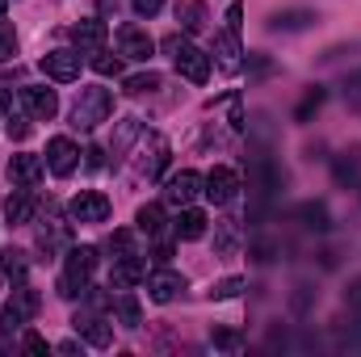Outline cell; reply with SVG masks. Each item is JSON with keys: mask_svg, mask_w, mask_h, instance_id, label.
<instances>
[{"mask_svg": "<svg viewBox=\"0 0 361 357\" xmlns=\"http://www.w3.org/2000/svg\"><path fill=\"white\" fill-rule=\"evenodd\" d=\"M197 193H202V177H197V173H189V169L173 173L169 185H164V202H173V206H189Z\"/></svg>", "mask_w": 361, "mask_h": 357, "instance_id": "30bf717a", "label": "cell"}, {"mask_svg": "<svg viewBox=\"0 0 361 357\" xmlns=\"http://www.w3.org/2000/svg\"><path fill=\"white\" fill-rule=\"evenodd\" d=\"M4 219H8V227H21V223L34 219V193H30V185L17 189V193H8V202H4Z\"/></svg>", "mask_w": 361, "mask_h": 357, "instance_id": "2e32d148", "label": "cell"}, {"mask_svg": "<svg viewBox=\"0 0 361 357\" xmlns=\"http://www.w3.org/2000/svg\"><path fill=\"white\" fill-rule=\"evenodd\" d=\"M13 55H17V34L0 25V63H4V59H13Z\"/></svg>", "mask_w": 361, "mask_h": 357, "instance_id": "e575fe53", "label": "cell"}, {"mask_svg": "<svg viewBox=\"0 0 361 357\" xmlns=\"http://www.w3.org/2000/svg\"><path fill=\"white\" fill-rule=\"evenodd\" d=\"M8 105H13V97H8V89H0V118L8 114Z\"/></svg>", "mask_w": 361, "mask_h": 357, "instance_id": "bcb514c9", "label": "cell"}, {"mask_svg": "<svg viewBox=\"0 0 361 357\" xmlns=\"http://www.w3.org/2000/svg\"><path fill=\"white\" fill-rule=\"evenodd\" d=\"M76 164H80V147H76L68 135H55V139L47 143V169H51L55 177H72Z\"/></svg>", "mask_w": 361, "mask_h": 357, "instance_id": "277c9868", "label": "cell"}, {"mask_svg": "<svg viewBox=\"0 0 361 357\" xmlns=\"http://www.w3.org/2000/svg\"><path fill=\"white\" fill-rule=\"evenodd\" d=\"M160 89V76H156V72H143V76H130V80H126V92H130V97H143V92H156Z\"/></svg>", "mask_w": 361, "mask_h": 357, "instance_id": "484cf974", "label": "cell"}, {"mask_svg": "<svg viewBox=\"0 0 361 357\" xmlns=\"http://www.w3.org/2000/svg\"><path fill=\"white\" fill-rule=\"evenodd\" d=\"M240 25H244V4L235 0V4L227 8V30H231V34H240Z\"/></svg>", "mask_w": 361, "mask_h": 357, "instance_id": "f35d334b", "label": "cell"}, {"mask_svg": "<svg viewBox=\"0 0 361 357\" xmlns=\"http://www.w3.org/2000/svg\"><path fill=\"white\" fill-rule=\"evenodd\" d=\"M0 273L13 277V282H25V273H30V257H25L21 248H4V253H0Z\"/></svg>", "mask_w": 361, "mask_h": 357, "instance_id": "7402d4cb", "label": "cell"}, {"mask_svg": "<svg viewBox=\"0 0 361 357\" xmlns=\"http://www.w3.org/2000/svg\"><path fill=\"white\" fill-rule=\"evenodd\" d=\"M72 324H76V332H80L89 345H97V349H105V345L114 341V328H109L105 320H97V315H76Z\"/></svg>", "mask_w": 361, "mask_h": 357, "instance_id": "e0dca14e", "label": "cell"}, {"mask_svg": "<svg viewBox=\"0 0 361 357\" xmlns=\"http://www.w3.org/2000/svg\"><path fill=\"white\" fill-rule=\"evenodd\" d=\"M8 135H13V139H25V135H30V122H21V118L8 122Z\"/></svg>", "mask_w": 361, "mask_h": 357, "instance_id": "b9f144b4", "label": "cell"}, {"mask_svg": "<svg viewBox=\"0 0 361 357\" xmlns=\"http://www.w3.org/2000/svg\"><path fill=\"white\" fill-rule=\"evenodd\" d=\"M109 253H114V261H118V257H135V236H130V231H114Z\"/></svg>", "mask_w": 361, "mask_h": 357, "instance_id": "f1b7e54d", "label": "cell"}, {"mask_svg": "<svg viewBox=\"0 0 361 357\" xmlns=\"http://www.w3.org/2000/svg\"><path fill=\"white\" fill-rule=\"evenodd\" d=\"M4 4H8V0H0V17H4Z\"/></svg>", "mask_w": 361, "mask_h": 357, "instance_id": "c3c4849f", "label": "cell"}, {"mask_svg": "<svg viewBox=\"0 0 361 357\" xmlns=\"http://www.w3.org/2000/svg\"><path fill=\"white\" fill-rule=\"evenodd\" d=\"M298 219H307V227H315V231H324V227H328V210H324L319 202H307V206L298 210Z\"/></svg>", "mask_w": 361, "mask_h": 357, "instance_id": "83f0119b", "label": "cell"}, {"mask_svg": "<svg viewBox=\"0 0 361 357\" xmlns=\"http://www.w3.org/2000/svg\"><path fill=\"white\" fill-rule=\"evenodd\" d=\"M97 269V248L80 244V248H68V265L59 273V298H85L89 294V277Z\"/></svg>", "mask_w": 361, "mask_h": 357, "instance_id": "6da1fadb", "label": "cell"}, {"mask_svg": "<svg viewBox=\"0 0 361 357\" xmlns=\"http://www.w3.org/2000/svg\"><path fill=\"white\" fill-rule=\"evenodd\" d=\"M42 177V160L38 156H13L8 160V181L13 185H38Z\"/></svg>", "mask_w": 361, "mask_h": 357, "instance_id": "d6986e66", "label": "cell"}, {"mask_svg": "<svg viewBox=\"0 0 361 357\" xmlns=\"http://www.w3.org/2000/svg\"><path fill=\"white\" fill-rule=\"evenodd\" d=\"M72 42H76V51H101L105 47V21L101 17H85V21H76L72 25Z\"/></svg>", "mask_w": 361, "mask_h": 357, "instance_id": "5bb4252c", "label": "cell"}, {"mask_svg": "<svg viewBox=\"0 0 361 357\" xmlns=\"http://www.w3.org/2000/svg\"><path fill=\"white\" fill-rule=\"evenodd\" d=\"M109 114H114V97H109V89H80L76 105H72V126L92 131V126L105 122Z\"/></svg>", "mask_w": 361, "mask_h": 357, "instance_id": "3957f363", "label": "cell"}, {"mask_svg": "<svg viewBox=\"0 0 361 357\" xmlns=\"http://www.w3.org/2000/svg\"><path fill=\"white\" fill-rule=\"evenodd\" d=\"M21 105H25L30 118H42V122H51V118L59 114V97H55V89H42V85L21 89Z\"/></svg>", "mask_w": 361, "mask_h": 357, "instance_id": "9c48e42d", "label": "cell"}, {"mask_svg": "<svg viewBox=\"0 0 361 357\" xmlns=\"http://www.w3.org/2000/svg\"><path fill=\"white\" fill-rule=\"evenodd\" d=\"M85 156H89V169H101V164H105V156H101V147H89Z\"/></svg>", "mask_w": 361, "mask_h": 357, "instance_id": "7bdbcfd3", "label": "cell"}, {"mask_svg": "<svg viewBox=\"0 0 361 357\" xmlns=\"http://www.w3.org/2000/svg\"><path fill=\"white\" fill-rule=\"evenodd\" d=\"M114 315H118V324H122V328H139V324H143L139 298H135V294H126V290L114 298Z\"/></svg>", "mask_w": 361, "mask_h": 357, "instance_id": "ffe728a7", "label": "cell"}, {"mask_svg": "<svg viewBox=\"0 0 361 357\" xmlns=\"http://www.w3.org/2000/svg\"><path fill=\"white\" fill-rule=\"evenodd\" d=\"M214 55H219V68H223L227 76H235V72H240V55H244V51H240V34H231V30L219 34V38H214Z\"/></svg>", "mask_w": 361, "mask_h": 357, "instance_id": "9a60e30c", "label": "cell"}, {"mask_svg": "<svg viewBox=\"0 0 361 357\" xmlns=\"http://www.w3.org/2000/svg\"><path fill=\"white\" fill-rule=\"evenodd\" d=\"M210 341H214L219 349H227V353H235V349H240V337H235L231 328H214V337H210Z\"/></svg>", "mask_w": 361, "mask_h": 357, "instance_id": "836d02e7", "label": "cell"}, {"mask_svg": "<svg viewBox=\"0 0 361 357\" xmlns=\"http://www.w3.org/2000/svg\"><path fill=\"white\" fill-rule=\"evenodd\" d=\"M349 303H353V307H361V282H353V286H349Z\"/></svg>", "mask_w": 361, "mask_h": 357, "instance_id": "f6af8a7d", "label": "cell"}, {"mask_svg": "<svg viewBox=\"0 0 361 357\" xmlns=\"http://www.w3.org/2000/svg\"><path fill=\"white\" fill-rule=\"evenodd\" d=\"M177 21L185 34H197L202 25H206V4L202 0H185V4H177Z\"/></svg>", "mask_w": 361, "mask_h": 357, "instance_id": "44dd1931", "label": "cell"}, {"mask_svg": "<svg viewBox=\"0 0 361 357\" xmlns=\"http://www.w3.org/2000/svg\"><path fill=\"white\" fill-rule=\"evenodd\" d=\"M169 257H173V253H169V244H160V248H156V253H152V261H156V265H164V261H169Z\"/></svg>", "mask_w": 361, "mask_h": 357, "instance_id": "ee69618b", "label": "cell"}, {"mask_svg": "<svg viewBox=\"0 0 361 357\" xmlns=\"http://www.w3.org/2000/svg\"><path fill=\"white\" fill-rule=\"evenodd\" d=\"M231 248H235V227H231V223H223V227H219V253H223V257H231Z\"/></svg>", "mask_w": 361, "mask_h": 357, "instance_id": "d590c367", "label": "cell"}, {"mask_svg": "<svg viewBox=\"0 0 361 357\" xmlns=\"http://www.w3.org/2000/svg\"><path fill=\"white\" fill-rule=\"evenodd\" d=\"M214 206H227V202H235V193H240V177H235V169H227V164H219V169H210V177H206V189H202Z\"/></svg>", "mask_w": 361, "mask_h": 357, "instance_id": "52a82bcc", "label": "cell"}, {"mask_svg": "<svg viewBox=\"0 0 361 357\" xmlns=\"http://www.w3.org/2000/svg\"><path fill=\"white\" fill-rule=\"evenodd\" d=\"M92 68H97L101 76H118V72H122V55H105V51H97Z\"/></svg>", "mask_w": 361, "mask_h": 357, "instance_id": "4dcf8cb0", "label": "cell"}, {"mask_svg": "<svg viewBox=\"0 0 361 357\" xmlns=\"http://www.w3.org/2000/svg\"><path fill=\"white\" fill-rule=\"evenodd\" d=\"M240 290H244V282H240V277H223V282L210 290V298H235Z\"/></svg>", "mask_w": 361, "mask_h": 357, "instance_id": "d6a6232c", "label": "cell"}, {"mask_svg": "<svg viewBox=\"0 0 361 357\" xmlns=\"http://www.w3.org/2000/svg\"><path fill=\"white\" fill-rule=\"evenodd\" d=\"M180 290H185V277H180L177 269H156V273L147 277V294H152V303H173Z\"/></svg>", "mask_w": 361, "mask_h": 357, "instance_id": "7c38bea8", "label": "cell"}, {"mask_svg": "<svg viewBox=\"0 0 361 357\" xmlns=\"http://www.w3.org/2000/svg\"><path fill=\"white\" fill-rule=\"evenodd\" d=\"M357 164H361L357 152H353V160H341V164H336V181H353L357 177Z\"/></svg>", "mask_w": 361, "mask_h": 357, "instance_id": "8d00e7d4", "label": "cell"}, {"mask_svg": "<svg viewBox=\"0 0 361 357\" xmlns=\"http://www.w3.org/2000/svg\"><path fill=\"white\" fill-rule=\"evenodd\" d=\"M25 320H30V315H21L13 303H8V307H0V332H4V337H8V332H17Z\"/></svg>", "mask_w": 361, "mask_h": 357, "instance_id": "f546056e", "label": "cell"}, {"mask_svg": "<svg viewBox=\"0 0 361 357\" xmlns=\"http://www.w3.org/2000/svg\"><path fill=\"white\" fill-rule=\"evenodd\" d=\"M13 307H17L21 315H34V311H38V290L25 286V282H17V290H13Z\"/></svg>", "mask_w": 361, "mask_h": 357, "instance_id": "d4e9b609", "label": "cell"}, {"mask_svg": "<svg viewBox=\"0 0 361 357\" xmlns=\"http://www.w3.org/2000/svg\"><path fill=\"white\" fill-rule=\"evenodd\" d=\"M206 223H210V219H206L202 210L185 206L177 214V223H173V231H177V240H202V236H206Z\"/></svg>", "mask_w": 361, "mask_h": 357, "instance_id": "ac0fdd59", "label": "cell"}, {"mask_svg": "<svg viewBox=\"0 0 361 357\" xmlns=\"http://www.w3.org/2000/svg\"><path fill=\"white\" fill-rule=\"evenodd\" d=\"M319 105H324V89H307V97H302V101H298V109H294V118H298V122H307Z\"/></svg>", "mask_w": 361, "mask_h": 357, "instance_id": "4316f807", "label": "cell"}, {"mask_svg": "<svg viewBox=\"0 0 361 357\" xmlns=\"http://www.w3.org/2000/svg\"><path fill=\"white\" fill-rule=\"evenodd\" d=\"M135 135H139V118H126V122L118 126V135H114V152H122V147H126Z\"/></svg>", "mask_w": 361, "mask_h": 357, "instance_id": "1f68e13d", "label": "cell"}, {"mask_svg": "<svg viewBox=\"0 0 361 357\" xmlns=\"http://www.w3.org/2000/svg\"><path fill=\"white\" fill-rule=\"evenodd\" d=\"M130 8H135L139 17H156V13L164 8V0H130Z\"/></svg>", "mask_w": 361, "mask_h": 357, "instance_id": "74e56055", "label": "cell"}, {"mask_svg": "<svg viewBox=\"0 0 361 357\" xmlns=\"http://www.w3.org/2000/svg\"><path fill=\"white\" fill-rule=\"evenodd\" d=\"M169 164V139L164 135H147V152L139 156V177H160V169Z\"/></svg>", "mask_w": 361, "mask_h": 357, "instance_id": "4fadbf2b", "label": "cell"}, {"mask_svg": "<svg viewBox=\"0 0 361 357\" xmlns=\"http://www.w3.org/2000/svg\"><path fill=\"white\" fill-rule=\"evenodd\" d=\"M345 97H349L353 105H361V72H357V76H349V89H345Z\"/></svg>", "mask_w": 361, "mask_h": 357, "instance_id": "ab89813d", "label": "cell"}, {"mask_svg": "<svg viewBox=\"0 0 361 357\" xmlns=\"http://www.w3.org/2000/svg\"><path fill=\"white\" fill-rule=\"evenodd\" d=\"M311 21H315V13H307V8H290V13H273L269 30H307Z\"/></svg>", "mask_w": 361, "mask_h": 357, "instance_id": "cb8c5ba5", "label": "cell"}, {"mask_svg": "<svg viewBox=\"0 0 361 357\" xmlns=\"http://www.w3.org/2000/svg\"><path fill=\"white\" fill-rule=\"evenodd\" d=\"M164 51L173 55L177 72L189 80V85H206V80H210V55H202L193 42H185V38H177V34H169V38H164Z\"/></svg>", "mask_w": 361, "mask_h": 357, "instance_id": "7a4b0ae2", "label": "cell"}, {"mask_svg": "<svg viewBox=\"0 0 361 357\" xmlns=\"http://www.w3.org/2000/svg\"><path fill=\"white\" fill-rule=\"evenodd\" d=\"M25 349H30V353H47V341H42L38 332H25Z\"/></svg>", "mask_w": 361, "mask_h": 357, "instance_id": "60d3db41", "label": "cell"}, {"mask_svg": "<svg viewBox=\"0 0 361 357\" xmlns=\"http://www.w3.org/2000/svg\"><path fill=\"white\" fill-rule=\"evenodd\" d=\"M42 72H47L51 80H59V85L76 80V76H80V51H68V47L47 51V55H42Z\"/></svg>", "mask_w": 361, "mask_h": 357, "instance_id": "8992f818", "label": "cell"}, {"mask_svg": "<svg viewBox=\"0 0 361 357\" xmlns=\"http://www.w3.org/2000/svg\"><path fill=\"white\" fill-rule=\"evenodd\" d=\"M68 214H72V223H105L109 219V198L97 193V189H85V193L72 198Z\"/></svg>", "mask_w": 361, "mask_h": 357, "instance_id": "5b68a950", "label": "cell"}, {"mask_svg": "<svg viewBox=\"0 0 361 357\" xmlns=\"http://www.w3.org/2000/svg\"><path fill=\"white\" fill-rule=\"evenodd\" d=\"M152 51H156V42H152V34L147 30H139V25H122L118 30V55L122 59H152Z\"/></svg>", "mask_w": 361, "mask_h": 357, "instance_id": "ba28073f", "label": "cell"}, {"mask_svg": "<svg viewBox=\"0 0 361 357\" xmlns=\"http://www.w3.org/2000/svg\"><path fill=\"white\" fill-rule=\"evenodd\" d=\"M97 4H101V13H114L118 8V0H97Z\"/></svg>", "mask_w": 361, "mask_h": 357, "instance_id": "7dc6e473", "label": "cell"}, {"mask_svg": "<svg viewBox=\"0 0 361 357\" xmlns=\"http://www.w3.org/2000/svg\"><path fill=\"white\" fill-rule=\"evenodd\" d=\"M135 227L143 231V236H160L164 231V206H139V214H135Z\"/></svg>", "mask_w": 361, "mask_h": 357, "instance_id": "603a6c76", "label": "cell"}, {"mask_svg": "<svg viewBox=\"0 0 361 357\" xmlns=\"http://www.w3.org/2000/svg\"><path fill=\"white\" fill-rule=\"evenodd\" d=\"M147 277V261L135 253V257H118L114 261V269H109V286L114 290H130L135 282H143Z\"/></svg>", "mask_w": 361, "mask_h": 357, "instance_id": "8fae6325", "label": "cell"}]
</instances>
